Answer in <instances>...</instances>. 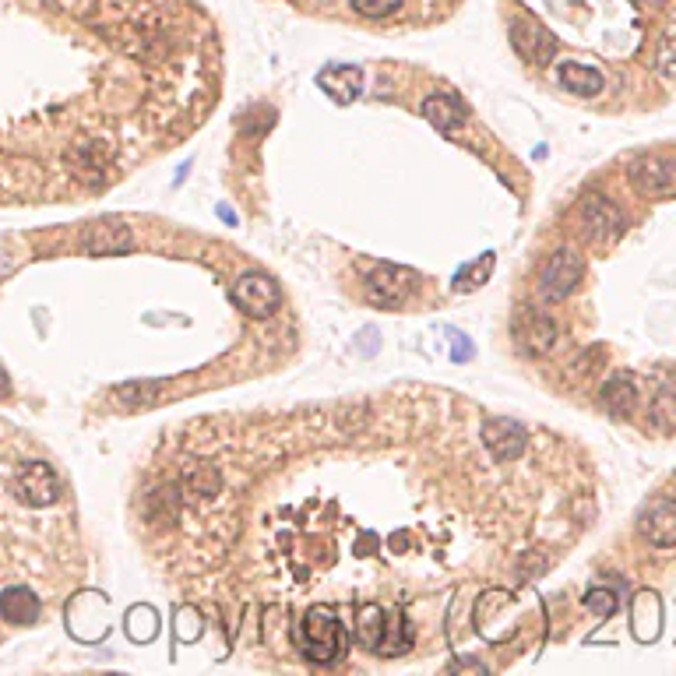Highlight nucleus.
Segmentation results:
<instances>
[{
  "label": "nucleus",
  "mask_w": 676,
  "mask_h": 676,
  "mask_svg": "<svg viewBox=\"0 0 676 676\" xmlns=\"http://www.w3.org/2000/svg\"><path fill=\"white\" fill-rule=\"evenodd\" d=\"M296 638L310 662H335L346 655V627L331 606H310L296 627Z\"/></svg>",
  "instance_id": "nucleus-1"
},
{
  "label": "nucleus",
  "mask_w": 676,
  "mask_h": 676,
  "mask_svg": "<svg viewBox=\"0 0 676 676\" xmlns=\"http://www.w3.org/2000/svg\"><path fill=\"white\" fill-rule=\"evenodd\" d=\"M585 606L588 610H596L599 617H613V613H617V596L606 592V588H592L585 596Z\"/></svg>",
  "instance_id": "nucleus-22"
},
{
  "label": "nucleus",
  "mask_w": 676,
  "mask_h": 676,
  "mask_svg": "<svg viewBox=\"0 0 676 676\" xmlns=\"http://www.w3.org/2000/svg\"><path fill=\"white\" fill-rule=\"evenodd\" d=\"M641 536L652 546H676V504L673 500H659L645 511L641 518Z\"/></svg>",
  "instance_id": "nucleus-13"
},
{
  "label": "nucleus",
  "mask_w": 676,
  "mask_h": 676,
  "mask_svg": "<svg viewBox=\"0 0 676 676\" xmlns=\"http://www.w3.org/2000/svg\"><path fill=\"white\" fill-rule=\"evenodd\" d=\"M229 300L250 317H272L275 310L282 307V289L272 275H261V272H247L233 282L229 289Z\"/></svg>",
  "instance_id": "nucleus-3"
},
{
  "label": "nucleus",
  "mask_w": 676,
  "mask_h": 676,
  "mask_svg": "<svg viewBox=\"0 0 676 676\" xmlns=\"http://www.w3.org/2000/svg\"><path fill=\"white\" fill-rule=\"evenodd\" d=\"M215 212H219V219H226V222H229V226H236V215H233V212H229V208H226V205H219V208H215Z\"/></svg>",
  "instance_id": "nucleus-25"
},
{
  "label": "nucleus",
  "mask_w": 676,
  "mask_h": 676,
  "mask_svg": "<svg viewBox=\"0 0 676 676\" xmlns=\"http://www.w3.org/2000/svg\"><path fill=\"white\" fill-rule=\"evenodd\" d=\"M479 441H483V448L490 451L493 458H500V462H511V458H518L529 448V434H525V427L515 423V419H486L483 430H479Z\"/></svg>",
  "instance_id": "nucleus-8"
},
{
  "label": "nucleus",
  "mask_w": 676,
  "mask_h": 676,
  "mask_svg": "<svg viewBox=\"0 0 676 676\" xmlns=\"http://www.w3.org/2000/svg\"><path fill=\"white\" fill-rule=\"evenodd\" d=\"M356 638H360L363 648H374V652H381V655H391V652H405L409 641H412V634H409V624H405L402 617H395V624H391V620L384 617L381 606L370 603L360 610Z\"/></svg>",
  "instance_id": "nucleus-2"
},
{
  "label": "nucleus",
  "mask_w": 676,
  "mask_h": 676,
  "mask_svg": "<svg viewBox=\"0 0 676 676\" xmlns=\"http://www.w3.org/2000/svg\"><path fill=\"white\" fill-rule=\"evenodd\" d=\"M0 620L22 627V624H36L39 620V599L29 588H8L0 592Z\"/></svg>",
  "instance_id": "nucleus-15"
},
{
  "label": "nucleus",
  "mask_w": 676,
  "mask_h": 676,
  "mask_svg": "<svg viewBox=\"0 0 676 676\" xmlns=\"http://www.w3.org/2000/svg\"><path fill=\"white\" fill-rule=\"evenodd\" d=\"M603 405L613 412V416H631L634 409V388L627 377H617L603 388Z\"/></svg>",
  "instance_id": "nucleus-18"
},
{
  "label": "nucleus",
  "mask_w": 676,
  "mask_h": 676,
  "mask_svg": "<svg viewBox=\"0 0 676 676\" xmlns=\"http://www.w3.org/2000/svg\"><path fill=\"white\" fill-rule=\"evenodd\" d=\"M655 64H659V71L666 74V78H676V22L662 32L659 50H655Z\"/></svg>",
  "instance_id": "nucleus-20"
},
{
  "label": "nucleus",
  "mask_w": 676,
  "mask_h": 676,
  "mask_svg": "<svg viewBox=\"0 0 676 676\" xmlns=\"http://www.w3.org/2000/svg\"><path fill=\"white\" fill-rule=\"evenodd\" d=\"M490 272H493V254H483V265H479V261L465 265L462 272L455 275V282H451V286H455L458 293H469V289L483 286V282L490 279Z\"/></svg>",
  "instance_id": "nucleus-19"
},
{
  "label": "nucleus",
  "mask_w": 676,
  "mask_h": 676,
  "mask_svg": "<svg viewBox=\"0 0 676 676\" xmlns=\"http://www.w3.org/2000/svg\"><path fill=\"white\" fill-rule=\"evenodd\" d=\"M627 177H631L634 191L645 194V198H666L676 191V169H669L659 159H638L627 169Z\"/></svg>",
  "instance_id": "nucleus-11"
},
{
  "label": "nucleus",
  "mask_w": 676,
  "mask_h": 676,
  "mask_svg": "<svg viewBox=\"0 0 676 676\" xmlns=\"http://www.w3.org/2000/svg\"><path fill=\"white\" fill-rule=\"evenodd\" d=\"M317 85H321V89L328 92L335 103L349 106L363 92V71H360V67H353V64H331V67H324V71L317 74Z\"/></svg>",
  "instance_id": "nucleus-12"
},
{
  "label": "nucleus",
  "mask_w": 676,
  "mask_h": 676,
  "mask_svg": "<svg viewBox=\"0 0 676 676\" xmlns=\"http://www.w3.org/2000/svg\"><path fill=\"white\" fill-rule=\"evenodd\" d=\"M57 493H60L57 472H53L46 462L25 465L22 476H18V497H22L29 507H50L53 500H57Z\"/></svg>",
  "instance_id": "nucleus-10"
},
{
  "label": "nucleus",
  "mask_w": 676,
  "mask_h": 676,
  "mask_svg": "<svg viewBox=\"0 0 676 676\" xmlns=\"http://www.w3.org/2000/svg\"><path fill=\"white\" fill-rule=\"evenodd\" d=\"M472 356V342L462 335V331H451V360L455 363H465Z\"/></svg>",
  "instance_id": "nucleus-23"
},
{
  "label": "nucleus",
  "mask_w": 676,
  "mask_h": 676,
  "mask_svg": "<svg viewBox=\"0 0 676 676\" xmlns=\"http://www.w3.org/2000/svg\"><path fill=\"white\" fill-rule=\"evenodd\" d=\"M134 247V233L120 222H96L85 233V250L89 254H127Z\"/></svg>",
  "instance_id": "nucleus-14"
},
{
  "label": "nucleus",
  "mask_w": 676,
  "mask_h": 676,
  "mask_svg": "<svg viewBox=\"0 0 676 676\" xmlns=\"http://www.w3.org/2000/svg\"><path fill=\"white\" fill-rule=\"evenodd\" d=\"M353 8L363 18H391L395 11H402V0H353Z\"/></svg>",
  "instance_id": "nucleus-21"
},
{
  "label": "nucleus",
  "mask_w": 676,
  "mask_h": 676,
  "mask_svg": "<svg viewBox=\"0 0 676 676\" xmlns=\"http://www.w3.org/2000/svg\"><path fill=\"white\" fill-rule=\"evenodd\" d=\"M515 338L525 353L546 356L553 349V342H557V324H553L550 317L536 314V310L522 307L515 314Z\"/></svg>",
  "instance_id": "nucleus-9"
},
{
  "label": "nucleus",
  "mask_w": 676,
  "mask_h": 676,
  "mask_svg": "<svg viewBox=\"0 0 676 676\" xmlns=\"http://www.w3.org/2000/svg\"><path fill=\"white\" fill-rule=\"evenodd\" d=\"M412 289H416V275L405 272V268L377 265L374 272L367 275V300L381 310H398Z\"/></svg>",
  "instance_id": "nucleus-4"
},
{
  "label": "nucleus",
  "mask_w": 676,
  "mask_h": 676,
  "mask_svg": "<svg viewBox=\"0 0 676 676\" xmlns=\"http://www.w3.org/2000/svg\"><path fill=\"white\" fill-rule=\"evenodd\" d=\"M631 4H638V8H662L669 0H631Z\"/></svg>",
  "instance_id": "nucleus-24"
},
{
  "label": "nucleus",
  "mask_w": 676,
  "mask_h": 676,
  "mask_svg": "<svg viewBox=\"0 0 676 676\" xmlns=\"http://www.w3.org/2000/svg\"><path fill=\"white\" fill-rule=\"evenodd\" d=\"M578 282H581V258L574 250H557V254L546 261L543 275H539V296H543L546 303H560Z\"/></svg>",
  "instance_id": "nucleus-6"
},
{
  "label": "nucleus",
  "mask_w": 676,
  "mask_h": 676,
  "mask_svg": "<svg viewBox=\"0 0 676 676\" xmlns=\"http://www.w3.org/2000/svg\"><path fill=\"white\" fill-rule=\"evenodd\" d=\"M578 219H581V226H585V233L599 243H610L624 233V215H620L617 205L606 201L603 194H588V198L578 205Z\"/></svg>",
  "instance_id": "nucleus-7"
},
{
  "label": "nucleus",
  "mask_w": 676,
  "mask_h": 676,
  "mask_svg": "<svg viewBox=\"0 0 676 676\" xmlns=\"http://www.w3.org/2000/svg\"><path fill=\"white\" fill-rule=\"evenodd\" d=\"M557 78H560V85H564L571 96H599L603 92V74L596 71V67H585V64H578V60H567V64H560V71H557Z\"/></svg>",
  "instance_id": "nucleus-17"
},
{
  "label": "nucleus",
  "mask_w": 676,
  "mask_h": 676,
  "mask_svg": "<svg viewBox=\"0 0 676 676\" xmlns=\"http://www.w3.org/2000/svg\"><path fill=\"white\" fill-rule=\"evenodd\" d=\"M511 46H515L518 57L525 60H536V64H546V60L557 57V36H553L550 29H546L543 22H536V18L522 15L511 22Z\"/></svg>",
  "instance_id": "nucleus-5"
},
{
  "label": "nucleus",
  "mask_w": 676,
  "mask_h": 676,
  "mask_svg": "<svg viewBox=\"0 0 676 676\" xmlns=\"http://www.w3.org/2000/svg\"><path fill=\"white\" fill-rule=\"evenodd\" d=\"M423 117H427L437 131L451 134L455 127H462L465 120H469V110H465L455 96H430L423 99Z\"/></svg>",
  "instance_id": "nucleus-16"
}]
</instances>
